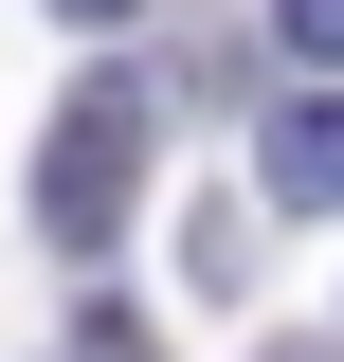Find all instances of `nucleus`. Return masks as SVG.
<instances>
[{"label":"nucleus","mask_w":344,"mask_h":362,"mask_svg":"<svg viewBox=\"0 0 344 362\" xmlns=\"http://www.w3.org/2000/svg\"><path fill=\"white\" fill-rule=\"evenodd\" d=\"M145 127H164V90L145 73H91L73 109H55V145H37V235L55 254H109V235H127V181H145Z\"/></svg>","instance_id":"nucleus-1"},{"label":"nucleus","mask_w":344,"mask_h":362,"mask_svg":"<svg viewBox=\"0 0 344 362\" xmlns=\"http://www.w3.org/2000/svg\"><path fill=\"white\" fill-rule=\"evenodd\" d=\"M254 199L272 218H344V90H290L254 127Z\"/></svg>","instance_id":"nucleus-2"},{"label":"nucleus","mask_w":344,"mask_h":362,"mask_svg":"<svg viewBox=\"0 0 344 362\" xmlns=\"http://www.w3.org/2000/svg\"><path fill=\"white\" fill-rule=\"evenodd\" d=\"M181 290H200V308H236V290H254V218H236V199H200V218H181Z\"/></svg>","instance_id":"nucleus-3"},{"label":"nucleus","mask_w":344,"mask_h":362,"mask_svg":"<svg viewBox=\"0 0 344 362\" xmlns=\"http://www.w3.org/2000/svg\"><path fill=\"white\" fill-rule=\"evenodd\" d=\"M272 37H290L308 73H344V0H272Z\"/></svg>","instance_id":"nucleus-4"},{"label":"nucleus","mask_w":344,"mask_h":362,"mask_svg":"<svg viewBox=\"0 0 344 362\" xmlns=\"http://www.w3.org/2000/svg\"><path fill=\"white\" fill-rule=\"evenodd\" d=\"M73 362H145V326L109 308V290H73Z\"/></svg>","instance_id":"nucleus-5"},{"label":"nucleus","mask_w":344,"mask_h":362,"mask_svg":"<svg viewBox=\"0 0 344 362\" xmlns=\"http://www.w3.org/2000/svg\"><path fill=\"white\" fill-rule=\"evenodd\" d=\"M55 18H145V0H55Z\"/></svg>","instance_id":"nucleus-6"},{"label":"nucleus","mask_w":344,"mask_h":362,"mask_svg":"<svg viewBox=\"0 0 344 362\" xmlns=\"http://www.w3.org/2000/svg\"><path fill=\"white\" fill-rule=\"evenodd\" d=\"M290 362H326V344H290Z\"/></svg>","instance_id":"nucleus-7"}]
</instances>
